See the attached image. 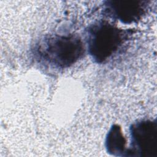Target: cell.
I'll return each instance as SVG.
<instances>
[{"label":"cell","mask_w":157,"mask_h":157,"mask_svg":"<svg viewBox=\"0 0 157 157\" xmlns=\"http://www.w3.org/2000/svg\"><path fill=\"white\" fill-rule=\"evenodd\" d=\"M85 52L82 39L75 34L53 35L42 39L35 47L40 61L59 68H66L80 59Z\"/></svg>","instance_id":"obj_1"},{"label":"cell","mask_w":157,"mask_h":157,"mask_svg":"<svg viewBox=\"0 0 157 157\" xmlns=\"http://www.w3.org/2000/svg\"><path fill=\"white\" fill-rule=\"evenodd\" d=\"M126 39L122 29L107 22L99 21L88 30V48L98 63L107 60L121 47Z\"/></svg>","instance_id":"obj_2"},{"label":"cell","mask_w":157,"mask_h":157,"mask_svg":"<svg viewBox=\"0 0 157 157\" xmlns=\"http://www.w3.org/2000/svg\"><path fill=\"white\" fill-rule=\"evenodd\" d=\"M131 144L126 156H157L156 120H140L133 123L129 129Z\"/></svg>","instance_id":"obj_3"},{"label":"cell","mask_w":157,"mask_h":157,"mask_svg":"<svg viewBox=\"0 0 157 157\" xmlns=\"http://www.w3.org/2000/svg\"><path fill=\"white\" fill-rule=\"evenodd\" d=\"M105 11L108 15L125 24H131L140 20L147 10L145 1H107Z\"/></svg>","instance_id":"obj_4"},{"label":"cell","mask_w":157,"mask_h":157,"mask_svg":"<svg viewBox=\"0 0 157 157\" xmlns=\"http://www.w3.org/2000/svg\"><path fill=\"white\" fill-rule=\"evenodd\" d=\"M105 148L107 153L116 156H126V139L121 127L113 124L109 131L105 139Z\"/></svg>","instance_id":"obj_5"}]
</instances>
